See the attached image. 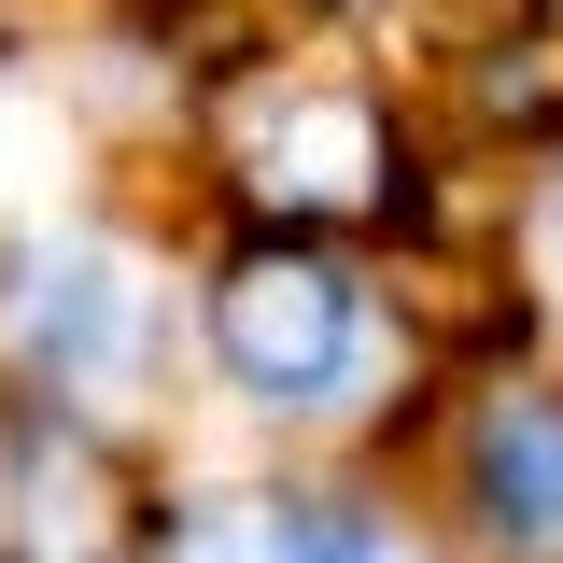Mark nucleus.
<instances>
[{
    "label": "nucleus",
    "instance_id": "1",
    "mask_svg": "<svg viewBox=\"0 0 563 563\" xmlns=\"http://www.w3.org/2000/svg\"><path fill=\"white\" fill-rule=\"evenodd\" d=\"M0 324H14V366L70 395V409H141V380H155V352H169V296L141 268L128 240H29V268L0 296Z\"/></svg>",
    "mask_w": 563,
    "mask_h": 563
},
{
    "label": "nucleus",
    "instance_id": "2",
    "mask_svg": "<svg viewBox=\"0 0 563 563\" xmlns=\"http://www.w3.org/2000/svg\"><path fill=\"white\" fill-rule=\"evenodd\" d=\"M211 352H225V380H240L254 409H296V422L352 409L366 366H380L366 296H352V268H324V254H240V268L211 282Z\"/></svg>",
    "mask_w": 563,
    "mask_h": 563
},
{
    "label": "nucleus",
    "instance_id": "3",
    "mask_svg": "<svg viewBox=\"0 0 563 563\" xmlns=\"http://www.w3.org/2000/svg\"><path fill=\"white\" fill-rule=\"evenodd\" d=\"M479 521L507 563H563V409H493L479 422Z\"/></svg>",
    "mask_w": 563,
    "mask_h": 563
},
{
    "label": "nucleus",
    "instance_id": "4",
    "mask_svg": "<svg viewBox=\"0 0 563 563\" xmlns=\"http://www.w3.org/2000/svg\"><path fill=\"white\" fill-rule=\"evenodd\" d=\"M380 169V113L366 99H282L268 113V184L282 198H366Z\"/></svg>",
    "mask_w": 563,
    "mask_h": 563
},
{
    "label": "nucleus",
    "instance_id": "5",
    "mask_svg": "<svg viewBox=\"0 0 563 563\" xmlns=\"http://www.w3.org/2000/svg\"><path fill=\"white\" fill-rule=\"evenodd\" d=\"M155 563H282V507H254V493H198V507H169Z\"/></svg>",
    "mask_w": 563,
    "mask_h": 563
},
{
    "label": "nucleus",
    "instance_id": "6",
    "mask_svg": "<svg viewBox=\"0 0 563 563\" xmlns=\"http://www.w3.org/2000/svg\"><path fill=\"white\" fill-rule=\"evenodd\" d=\"M282 563H422V550L366 507H282Z\"/></svg>",
    "mask_w": 563,
    "mask_h": 563
},
{
    "label": "nucleus",
    "instance_id": "7",
    "mask_svg": "<svg viewBox=\"0 0 563 563\" xmlns=\"http://www.w3.org/2000/svg\"><path fill=\"white\" fill-rule=\"evenodd\" d=\"M550 254H563V225H550Z\"/></svg>",
    "mask_w": 563,
    "mask_h": 563
}]
</instances>
